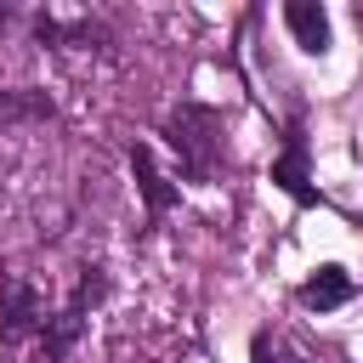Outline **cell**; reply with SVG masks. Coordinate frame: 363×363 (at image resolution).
I'll return each instance as SVG.
<instances>
[{
	"instance_id": "6da1fadb",
	"label": "cell",
	"mask_w": 363,
	"mask_h": 363,
	"mask_svg": "<svg viewBox=\"0 0 363 363\" xmlns=\"http://www.w3.org/2000/svg\"><path fill=\"white\" fill-rule=\"evenodd\" d=\"M284 23H289V34H295L301 51H312V57L329 51V17H323V6H312V0H289V6H284Z\"/></svg>"
},
{
	"instance_id": "7a4b0ae2",
	"label": "cell",
	"mask_w": 363,
	"mask_h": 363,
	"mask_svg": "<svg viewBox=\"0 0 363 363\" xmlns=\"http://www.w3.org/2000/svg\"><path fill=\"white\" fill-rule=\"evenodd\" d=\"M301 301H306L312 312H335V306H346V301H352V272H346V267H318V272L301 284Z\"/></svg>"
},
{
	"instance_id": "3957f363",
	"label": "cell",
	"mask_w": 363,
	"mask_h": 363,
	"mask_svg": "<svg viewBox=\"0 0 363 363\" xmlns=\"http://www.w3.org/2000/svg\"><path fill=\"white\" fill-rule=\"evenodd\" d=\"M272 182H284V193H295L301 204H312L318 193H312V182H306V142H289L284 147V159L272 164Z\"/></svg>"
},
{
	"instance_id": "277c9868",
	"label": "cell",
	"mask_w": 363,
	"mask_h": 363,
	"mask_svg": "<svg viewBox=\"0 0 363 363\" xmlns=\"http://www.w3.org/2000/svg\"><path fill=\"white\" fill-rule=\"evenodd\" d=\"M130 164H136V176H142V193H147V204H153V210H164V204H170V187L159 182V170H153V153H147V147H130Z\"/></svg>"
},
{
	"instance_id": "5b68a950",
	"label": "cell",
	"mask_w": 363,
	"mask_h": 363,
	"mask_svg": "<svg viewBox=\"0 0 363 363\" xmlns=\"http://www.w3.org/2000/svg\"><path fill=\"white\" fill-rule=\"evenodd\" d=\"M255 363H272V335H255Z\"/></svg>"
}]
</instances>
